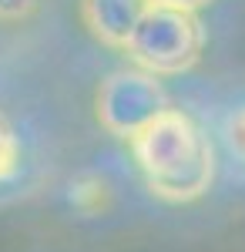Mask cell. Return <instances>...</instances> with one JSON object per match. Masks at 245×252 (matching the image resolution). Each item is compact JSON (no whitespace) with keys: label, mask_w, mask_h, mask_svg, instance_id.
I'll use <instances>...</instances> for the list:
<instances>
[{"label":"cell","mask_w":245,"mask_h":252,"mask_svg":"<svg viewBox=\"0 0 245 252\" xmlns=\"http://www.w3.org/2000/svg\"><path fill=\"white\" fill-rule=\"evenodd\" d=\"M131 148L148 189L165 202H195L215 178V152L208 135L175 108L141 128L131 138Z\"/></svg>","instance_id":"6da1fadb"},{"label":"cell","mask_w":245,"mask_h":252,"mask_svg":"<svg viewBox=\"0 0 245 252\" xmlns=\"http://www.w3.org/2000/svg\"><path fill=\"white\" fill-rule=\"evenodd\" d=\"M124 51L134 61V67H141V71H151L158 78L182 74V71L195 67L202 58L205 27H202L198 14H191V10L151 3Z\"/></svg>","instance_id":"7a4b0ae2"},{"label":"cell","mask_w":245,"mask_h":252,"mask_svg":"<svg viewBox=\"0 0 245 252\" xmlns=\"http://www.w3.org/2000/svg\"><path fill=\"white\" fill-rule=\"evenodd\" d=\"M168 108L171 101L165 84L158 81V74L141 67L114 71L97 91V121L118 138H134Z\"/></svg>","instance_id":"3957f363"},{"label":"cell","mask_w":245,"mask_h":252,"mask_svg":"<svg viewBox=\"0 0 245 252\" xmlns=\"http://www.w3.org/2000/svg\"><path fill=\"white\" fill-rule=\"evenodd\" d=\"M148 7L151 0H81V17L101 44L124 51Z\"/></svg>","instance_id":"277c9868"},{"label":"cell","mask_w":245,"mask_h":252,"mask_svg":"<svg viewBox=\"0 0 245 252\" xmlns=\"http://www.w3.org/2000/svg\"><path fill=\"white\" fill-rule=\"evenodd\" d=\"M71 202H74L81 212L97 215L101 209H108L111 189H108V182L97 178V175H81V178H74V185H71Z\"/></svg>","instance_id":"5b68a950"},{"label":"cell","mask_w":245,"mask_h":252,"mask_svg":"<svg viewBox=\"0 0 245 252\" xmlns=\"http://www.w3.org/2000/svg\"><path fill=\"white\" fill-rule=\"evenodd\" d=\"M17 161H20V141L14 135V125L0 111V182H7L17 172Z\"/></svg>","instance_id":"8992f818"},{"label":"cell","mask_w":245,"mask_h":252,"mask_svg":"<svg viewBox=\"0 0 245 252\" xmlns=\"http://www.w3.org/2000/svg\"><path fill=\"white\" fill-rule=\"evenodd\" d=\"M225 145L235 158L245 161V104H239L235 111H228L225 118Z\"/></svg>","instance_id":"52a82bcc"},{"label":"cell","mask_w":245,"mask_h":252,"mask_svg":"<svg viewBox=\"0 0 245 252\" xmlns=\"http://www.w3.org/2000/svg\"><path fill=\"white\" fill-rule=\"evenodd\" d=\"M40 7V0H0V20L7 24H17V20L34 17Z\"/></svg>","instance_id":"ba28073f"},{"label":"cell","mask_w":245,"mask_h":252,"mask_svg":"<svg viewBox=\"0 0 245 252\" xmlns=\"http://www.w3.org/2000/svg\"><path fill=\"white\" fill-rule=\"evenodd\" d=\"M151 3H158V7H175V10H202V7H208L212 0H151Z\"/></svg>","instance_id":"9c48e42d"}]
</instances>
